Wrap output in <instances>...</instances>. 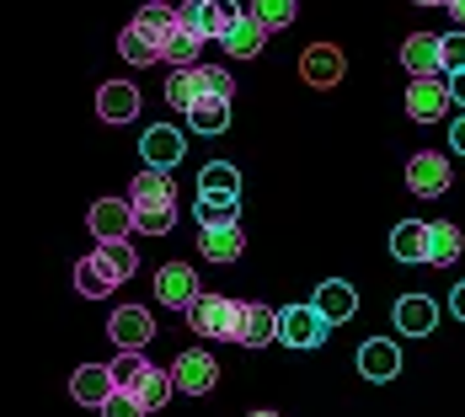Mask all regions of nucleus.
<instances>
[{"label":"nucleus","mask_w":465,"mask_h":417,"mask_svg":"<svg viewBox=\"0 0 465 417\" xmlns=\"http://www.w3.org/2000/svg\"><path fill=\"white\" fill-rule=\"evenodd\" d=\"M209 96H220V102L235 96L231 70H220V65H187V70H177V75L166 81V102H172L177 113H193V107L209 102Z\"/></svg>","instance_id":"obj_3"},{"label":"nucleus","mask_w":465,"mask_h":417,"mask_svg":"<svg viewBox=\"0 0 465 417\" xmlns=\"http://www.w3.org/2000/svg\"><path fill=\"white\" fill-rule=\"evenodd\" d=\"M129 204H134V231L140 235H166L177 225V183L166 172H140L129 187Z\"/></svg>","instance_id":"obj_1"},{"label":"nucleus","mask_w":465,"mask_h":417,"mask_svg":"<svg viewBox=\"0 0 465 417\" xmlns=\"http://www.w3.org/2000/svg\"><path fill=\"white\" fill-rule=\"evenodd\" d=\"M183 150H187V139H183V129H172V124H155V129L140 139L144 166H155V172L177 166V161H183Z\"/></svg>","instance_id":"obj_17"},{"label":"nucleus","mask_w":465,"mask_h":417,"mask_svg":"<svg viewBox=\"0 0 465 417\" xmlns=\"http://www.w3.org/2000/svg\"><path fill=\"white\" fill-rule=\"evenodd\" d=\"M107 252V263L118 268V278H134V268H140V252L129 246V241H113V246H102Z\"/></svg>","instance_id":"obj_35"},{"label":"nucleus","mask_w":465,"mask_h":417,"mask_svg":"<svg viewBox=\"0 0 465 417\" xmlns=\"http://www.w3.org/2000/svg\"><path fill=\"white\" fill-rule=\"evenodd\" d=\"M439 48H444V75H460L465 70V27L439 33Z\"/></svg>","instance_id":"obj_34"},{"label":"nucleus","mask_w":465,"mask_h":417,"mask_svg":"<svg viewBox=\"0 0 465 417\" xmlns=\"http://www.w3.org/2000/svg\"><path fill=\"white\" fill-rule=\"evenodd\" d=\"M124 278L118 268L107 263V252H86L81 263H75V294H86V300H102V294H113Z\"/></svg>","instance_id":"obj_14"},{"label":"nucleus","mask_w":465,"mask_h":417,"mask_svg":"<svg viewBox=\"0 0 465 417\" xmlns=\"http://www.w3.org/2000/svg\"><path fill=\"white\" fill-rule=\"evenodd\" d=\"M359 374L374 380V385L396 380V374H401V348H396V343H385V337H370V343L359 348Z\"/></svg>","instance_id":"obj_19"},{"label":"nucleus","mask_w":465,"mask_h":417,"mask_svg":"<svg viewBox=\"0 0 465 417\" xmlns=\"http://www.w3.org/2000/svg\"><path fill=\"white\" fill-rule=\"evenodd\" d=\"M311 305H316L326 322L337 326V322H348V316L359 311V294H353V283H342V278H326L322 289H316V300H311Z\"/></svg>","instance_id":"obj_23"},{"label":"nucleus","mask_w":465,"mask_h":417,"mask_svg":"<svg viewBox=\"0 0 465 417\" xmlns=\"http://www.w3.org/2000/svg\"><path fill=\"white\" fill-rule=\"evenodd\" d=\"M235 209H241V198H231V193H198V225H241L235 220Z\"/></svg>","instance_id":"obj_29"},{"label":"nucleus","mask_w":465,"mask_h":417,"mask_svg":"<svg viewBox=\"0 0 465 417\" xmlns=\"http://www.w3.org/2000/svg\"><path fill=\"white\" fill-rule=\"evenodd\" d=\"M102 417H144V407L129 396V391H113V396H107V407H102Z\"/></svg>","instance_id":"obj_36"},{"label":"nucleus","mask_w":465,"mask_h":417,"mask_svg":"<svg viewBox=\"0 0 465 417\" xmlns=\"http://www.w3.org/2000/svg\"><path fill=\"white\" fill-rule=\"evenodd\" d=\"M107 370H113V380H118V391H129L144 412H161V407L172 402V391H177L172 370L144 364V353H129V348H118V359H113Z\"/></svg>","instance_id":"obj_2"},{"label":"nucleus","mask_w":465,"mask_h":417,"mask_svg":"<svg viewBox=\"0 0 465 417\" xmlns=\"http://www.w3.org/2000/svg\"><path fill=\"white\" fill-rule=\"evenodd\" d=\"M140 113V92L129 86V81H107L102 92H96V118L102 124H129Z\"/></svg>","instance_id":"obj_22"},{"label":"nucleus","mask_w":465,"mask_h":417,"mask_svg":"<svg viewBox=\"0 0 465 417\" xmlns=\"http://www.w3.org/2000/svg\"><path fill=\"white\" fill-rule=\"evenodd\" d=\"M155 294H161V305H172V311H193V300H198V273H193L187 263H166V268L155 273Z\"/></svg>","instance_id":"obj_15"},{"label":"nucleus","mask_w":465,"mask_h":417,"mask_svg":"<svg viewBox=\"0 0 465 417\" xmlns=\"http://www.w3.org/2000/svg\"><path fill=\"white\" fill-rule=\"evenodd\" d=\"M460 246H465V235H460L455 220H433V225H428V263H433V268H450V263L460 257Z\"/></svg>","instance_id":"obj_25"},{"label":"nucleus","mask_w":465,"mask_h":417,"mask_svg":"<svg viewBox=\"0 0 465 417\" xmlns=\"http://www.w3.org/2000/svg\"><path fill=\"white\" fill-rule=\"evenodd\" d=\"M401 65L412 81H428V75H444V48H439V33H412L401 44Z\"/></svg>","instance_id":"obj_13"},{"label":"nucleus","mask_w":465,"mask_h":417,"mask_svg":"<svg viewBox=\"0 0 465 417\" xmlns=\"http://www.w3.org/2000/svg\"><path fill=\"white\" fill-rule=\"evenodd\" d=\"M198 193H231V198H241V172L231 161H209L198 172Z\"/></svg>","instance_id":"obj_31"},{"label":"nucleus","mask_w":465,"mask_h":417,"mask_svg":"<svg viewBox=\"0 0 465 417\" xmlns=\"http://www.w3.org/2000/svg\"><path fill=\"white\" fill-rule=\"evenodd\" d=\"M113 391H118V380H113L107 364H81L75 380H70V396H75L81 407H96V412L107 407V396H113Z\"/></svg>","instance_id":"obj_18"},{"label":"nucleus","mask_w":465,"mask_h":417,"mask_svg":"<svg viewBox=\"0 0 465 417\" xmlns=\"http://www.w3.org/2000/svg\"><path fill=\"white\" fill-rule=\"evenodd\" d=\"M107 337H113V348L140 353L144 343L155 337V322H150V311H144V305H118V311L107 316Z\"/></svg>","instance_id":"obj_9"},{"label":"nucleus","mask_w":465,"mask_h":417,"mask_svg":"<svg viewBox=\"0 0 465 417\" xmlns=\"http://www.w3.org/2000/svg\"><path fill=\"white\" fill-rule=\"evenodd\" d=\"M246 417H279V412H268V407H262V412H246Z\"/></svg>","instance_id":"obj_41"},{"label":"nucleus","mask_w":465,"mask_h":417,"mask_svg":"<svg viewBox=\"0 0 465 417\" xmlns=\"http://www.w3.org/2000/svg\"><path fill=\"white\" fill-rule=\"evenodd\" d=\"M326 332H331V322L316 305H283L279 311V343H289V348H322Z\"/></svg>","instance_id":"obj_6"},{"label":"nucleus","mask_w":465,"mask_h":417,"mask_svg":"<svg viewBox=\"0 0 465 417\" xmlns=\"http://www.w3.org/2000/svg\"><path fill=\"white\" fill-rule=\"evenodd\" d=\"M407 187H412L418 198H439V193H450V161H444L439 150H418V155L407 161Z\"/></svg>","instance_id":"obj_11"},{"label":"nucleus","mask_w":465,"mask_h":417,"mask_svg":"<svg viewBox=\"0 0 465 417\" xmlns=\"http://www.w3.org/2000/svg\"><path fill=\"white\" fill-rule=\"evenodd\" d=\"M235 343H246V348H262V343H279V311L273 305H241V316H235Z\"/></svg>","instance_id":"obj_16"},{"label":"nucleus","mask_w":465,"mask_h":417,"mask_svg":"<svg viewBox=\"0 0 465 417\" xmlns=\"http://www.w3.org/2000/svg\"><path fill=\"white\" fill-rule=\"evenodd\" d=\"M450 311H455V316L465 322V278L455 283V289H450Z\"/></svg>","instance_id":"obj_38"},{"label":"nucleus","mask_w":465,"mask_h":417,"mask_svg":"<svg viewBox=\"0 0 465 417\" xmlns=\"http://www.w3.org/2000/svg\"><path fill=\"white\" fill-rule=\"evenodd\" d=\"M235 316H241V300L203 289V294L193 300V311H187V326H193L198 337H225V343H235Z\"/></svg>","instance_id":"obj_4"},{"label":"nucleus","mask_w":465,"mask_h":417,"mask_svg":"<svg viewBox=\"0 0 465 417\" xmlns=\"http://www.w3.org/2000/svg\"><path fill=\"white\" fill-rule=\"evenodd\" d=\"M246 16H257L268 33H279V27H289V22L300 16V5H294V0H252V11H246Z\"/></svg>","instance_id":"obj_32"},{"label":"nucleus","mask_w":465,"mask_h":417,"mask_svg":"<svg viewBox=\"0 0 465 417\" xmlns=\"http://www.w3.org/2000/svg\"><path fill=\"white\" fill-rule=\"evenodd\" d=\"M187 124H193L198 134H225V129H231V102L209 96V102H198V107L187 113Z\"/></svg>","instance_id":"obj_30"},{"label":"nucleus","mask_w":465,"mask_h":417,"mask_svg":"<svg viewBox=\"0 0 465 417\" xmlns=\"http://www.w3.org/2000/svg\"><path fill=\"white\" fill-rule=\"evenodd\" d=\"M433 326H439V305L428 294H401L396 300V332L401 337H428Z\"/></svg>","instance_id":"obj_21"},{"label":"nucleus","mask_w":465,"mask_h":417,"mask_svg":"<svg viewBox=\"0 0 465 417\" xmlns=\"http://www.w3.org/2000/svg\"><path fill=\"white\" fill-rule=\"evenodd\" d=\"M198 54H203V38H198L193 27H183V22H177L166 38H161V59H166L172 70H187V65H198Z\"/></svg>","instance_id":"obj_26"},{"label":"nucleus","mask_w":465,"mask_h":417,"mask_svg":"<svg viewBox=\"0 0 465 417\" xmlns=\"http://www.w3.org/2000/svg\"><path fill=\"white\" fill-rule=\"evenodd\" d=\"M450 92H455V102L465 107V70H460V75H450Z\"/></svg>","instance_id":"obj_39"},{"label":"nucleus","mask_w":465,"mask_h":417,"mask_svg":"<svg viewBox=\"0 0 465 417\" xmlns=\"http://www.w3.org/2000/svg\"><path fill=\"white\" fill-rule=\"evenodd\" d=\"M118 54H124L129 65H155V59H161V33H150L144 22H129V27L118 33Z\"/></svg>","instance_id":"obj_24"},{"label":"nucleus","mask_w":465,"mask_h":417,"mask_svg":"<svg viewBox=\"0 0 465 417\" xmlns=\"http://www.w3.org/2000/svg\"><path fill=\"white\" fill-rule=\"evenodd\" d=\"M391 252H396L401 263H428V225H422V220H401V225L391 231Z\"/></svg>","instance_id":"obj_28"},{"label":"nucleus","mask_w":465,"mask_h":417,"mask_svg":"<svg viewBox=\"0 0 465 417\" xmlns=\"http://www.w3.org/2000/svg\"><path fill=\"white\" fill-rule=\"evenodd\" d=\"M418 5H450V0H418Z\"/></svg>","instance_id":"obj_42"},{"label":"nucleus","mask_w":465,"mask_h":417,"mask_svg":"<svg viewBox=\"0 0 465 417\" xmlns=\"http://www.w3.org/2000/svg\"><path fill=\"white\" fill-rule=\"evenodd\" d=\"M450 150H455V155H465V113L450 124Z\"/></svg>","instance_id":"obj_37"},{"label":"nucleus","mask_w":465,"mask_h":417,"mask_svg":"<svg viewBox=\"0 0 465 417\" xmlns=\"http://www.w3.org/2000/svg\"><path fill=\"white\" fill-rule=\"evenodd\" d=\"M177 22L193 27L198 38H225L235 22H241V5L235 0H183L177 5Z\"/></svg>","instance_id":"obj_5"},{"label":"nucleus","mask_w":465,"mask_h":417,"mask_svg":"<svg viewBox=\"0 0 465 417\" xmlns=\"http://www.w3.org/2000/svg\"><path fill=\"white\" fill-rule=\"evenodd\" d=\"M450 16H455V27H465V0H450Z\"/></svg>","instance_id":"obj_40"},{"label":"nucleus","mask_w":465,"mask_h":417,"mask_svg":"<svg viewBox=\"0 0 465 417\" xmlns=\"http://www.w3.org/2000/svg\"><path fill=\"white\" fill-rule=\"evenodd\" d=\"M342 70H348V59H342L337 44H311L305 54H300V75H305L316 92H331V86L342 81Z\"/></svg>","instance_id":"obj_10"},{"label":"nucleus","mask_w":465,"mask_h":417,"mask_svg":"<svg viewBox=\"0 0 465 417\" xmlns=\"http://www.w3.org/2000/svg\"><path fill=\"white\" fill-rule=\"evenodd\" d=\"M86 225H92V235L102 246L129 241V231H134V204H129V198H96L92 214H86Z\"/></svg>","instance_id":"obj_7"},{"label":"nucleus","mask_w":465,"mask_h":417,"mask_svg":"<svg viewBox=\"0 0 465 417\" xmlns=\"http://www.w3.org/2000/svg\"><path fill=\"white\" fill-rule=\"evenodd\" d=\"M450 102H455V92H450L444 75L412 81V86H407V118H418V124H439V118L450 113Z\"/></svg>","instance_id":"obj_8"},{"label":"nucleus","mask_w":465,"mask_h":417,"mask_svg":"<svg viewBox=\"0 0 465 417\" xmlns=\"http://www.w3.org/2000/svg\"><path fill=\"white\" fill-rule=\"evenodd\" d=\"M172 380H177V391H187V396H203V391H214L220 364L203 348H187V353H177V364H172Z\"/></svg>","instance_id":"obj_12"},{"label":"nucleus","mask_w":465,"mask_h":417,"mask_svg":"<svg viewBox=\"0 0 465 417\" xmlns=\"http://www.w3.org/2000/svg\"><path fill=\"white\" fill-rule=\"evenodd\" d=\"M134 22H144L150 33H161V38H166V33L177 27V5H166V0H150V5H144Z\"/></svg>","instance_id":"obj_33"},{"label":"nucleus","mask_w":465,"mask_h":417,"mask_svg":"<svg viewBox=\"0 0 465 417\" xmlns=\"http://www.w3.org/2000/svg\"><path fill=\"white\" fill-rule=\"evenodd\" d=\"M220 44H225V54H231V59H252V54H262V44H268V27H262L257 16H241L231 33L220 38Z\"/></svg>","instance_id":"obj_27"},{"label":"nucleus","mask_w":465,"mask_h":417,"mask_svg":"<svg viewBox=\"0 0 465 417\" xmlns=\"http://www.w3.org/2000/svg\"><path fill=\"white\" fill-rule=\"evenodd\" d=\"M198 252L209 263H235L246 252V231L241 225H198Z\"/></svg>","instance_id":"obj_20"}]
</instances>
